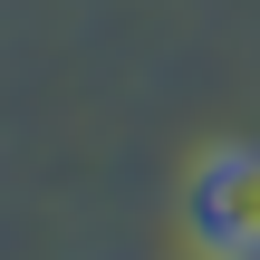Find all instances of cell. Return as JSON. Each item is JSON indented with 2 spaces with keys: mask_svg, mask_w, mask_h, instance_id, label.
I'll return each instance as SVG.
<instances>
[{
  "mask_svg": "<svg viewBox=\"0 0 260 260\" xmlns=\"http://www.w3.org/2000/svg\"><path fill=\"white\" fill-rule=\"evenodd\" d=\"M183 232L212 260H260V145H222V154L193 174Z\"/></svg>",
  "mask_w": 260,
  "mask_h": 260,
  "instance_id": "6da1fadb",
  "label": "cell"
}]
</instances>
